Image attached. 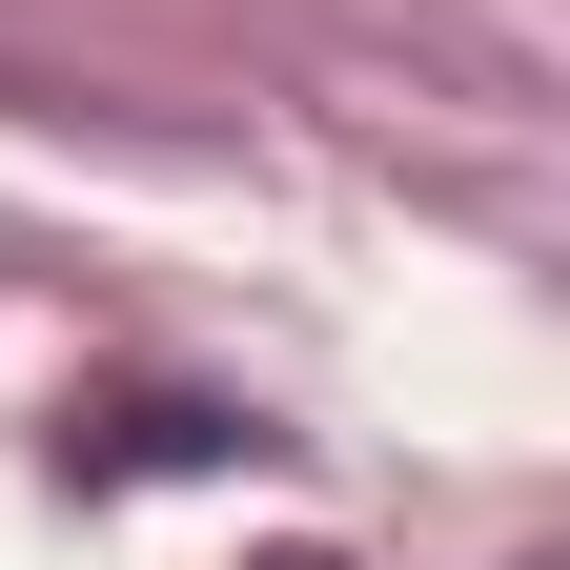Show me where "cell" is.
<instances>
[{"instance_id": "6da1fadb", "label": "cell", "mask_w": 570, "mask_h": 570, "mask_svg": "<svg viewBox=\"0 0 570 570\" xmlns=\"http://www.w3.org/2000/svg\"><path fill=\"white\" fill-rule=\"evenodd\" d=\"M265 570H326V550H265Z\"/></svg>"}]
</instances>
